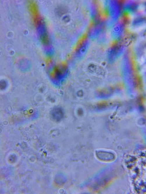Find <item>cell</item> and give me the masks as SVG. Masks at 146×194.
<instances>
[{
  "label": "cell",
  "instance_id": "obj_1",
  "mask_svg": "<svg viewBox=\"0 0 146 194\" xmlns=\"http://www.w3.org/2000/svg\"><path fill=\"white\" fill-rule=\"evenodd\" d=\"M96 155L98 159L105 161H110L114 159L115 156L113 153L110 152L99 151L96 152Z\"/></svg>",
  "mask_w": 146,
  "mask_h": 194
},
{
  "label": "cell",
  "instance_id": "obj_2",
  "mask_svg": "<svg viewBox=\"0 0 146 194\" xmlns=\"http://www.w3.org/2000/svg\"><path fill=\"white\" fill-rule=\"evenodd\" d=\"M53 116L55 119L57 120L61 119L62 116H63L62 112L61 110H58V112L56 110V111H54L53 113Z\"/></svg>",
  "mask_w": 146,
  "mask_h": 194
}]
</instances>
